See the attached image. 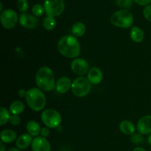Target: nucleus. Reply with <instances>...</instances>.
<instances>
[{
  "instance_id": "nucleus-12",
  "label": "nucleus",
  "mask_w": 151,
  "mask_h": 151,
  "mask_svg": "<svg viewBox=\"0 0 151 151\" xmlns=\"http://www.w3.org/2000/svg\"><path fill=\"white\" fill-rule=\"evenodd\" d=\"M32 151H50L51 145L45 137H37L32 140Z\"/></svg>"
},
{
  "instance_id": "nucleus-4",
  "label": "nucleus",
  "mask_w": 151,
  "mask_h": 151,
  "mask_svg": "<svg viewBox=\"0 0 151 151\" xmlns=\"http://www.w3.org/2000/svg\"><path fill=\"white\" fill-rule=\"evenodd\" d=\"M110 21L114 26L127 29L131 27L134 23V16L128 10H120L112 14Z\"/></svg>"
},
{
  "instance_id": "nucleus-15",
  "label": "nucleus",
  "mask_w": 151,
  "mask_h": 151,
  "mask_svg": "<svg viewBox=\"0 0 151 151\" xmlns=\"http://www.w3.org/2000/svg\"><path fill=\"white\" fill-rule=\"evenodd\" d=\"M32 136L29 134H24L19 136L16 141V145L19 150H24L27 148L32 142Z\"/></svg>"
},
{
  "instance_id": "nucleus-14",
  "label": "nucleus",
  "mask_w": 151,
  "mask_h": 151,
  "mask_svg": "<svg viewBox=\"0 0 151 151\" xmlns=\"http://www.w3.org/2000/svg\"><path fill=\"white\" fill-rule=\"evenodd\" d=\"M103 72L99 68L93 67L88 71L87 78H88V81L91 84L97 85V84L100 83V82L103 80Z\"/></svg>"
},
{
  "instance_id": "nucleus-26",
  "label": "nucleus",
  "mask_w": 151,
  "mask_h": 151,
  "mask_svg": "<svg viewBox=\"0 0 151 151\" xmlns=\"http://www.w3.org/2000/svg\"><path fill=\"white\" fill-rule=\"evenodd\" d=\"M116 5L123 8H128L132 5L133 0H114Z\"/></svg>"
},
{
  "instance_id": "nucleus-25",
  "label": "nucleus",
  "mask_w": 151,
  "mask_h": 151,
  "mask_svg": "<svg viewBox=\"0 0 151 151\" xmlns=\"http://www.w3.org/2000/svg\"><path fill=\"white\" fill-rule=\"evenodd\" d=\"M17 7L20 12L23 13H25L29 7V3H28L27 0H18Z\"/></svg>"
},
{
  "instance_id": "nucleus-13",
  "label": "nucleus",
  "mask_w": 151,
  "mask_h": 151,
  "mask_svg": "<svg viewBox=\"0 0 151 151\" xmlns=\"http://www.w3.org/2000/svg\"><path fill=\"white\" fill-rule=\"evenodd\" d=\"M72 82L68 77H62L59 78L55 84V88L60 94H65L72 88Z\"/></svg>"
},
{
  "instance_id": "nucleus-30",
  "label": "nucleus",
  "mask_w": 151,
  "mask_h": 151,
  "mask_svg": "<svg viewBox=\"0 0 151 151\" xmlns=\"http://www.w3.org/2000/svg\"><path fill=\"white\" fill-rule=\"evenodd\" d=\"M50 130H49V128H47V127H45V128H43L42 129H41V137H47L49 135H50Z\"/></svg>"
},
{
  "instance_id": "nucleus-1",
  "label": "nucleus",
  "mask_w": 151,
  "mask_h": 151,
  "mask_svg": "<svg viewBox=\"0 0 151 151\" xmlns=\"http://www.w3.org/2000/svg\"><path fill=\"white\" fill-rule=\"evenodd\" d=\"M58 50L64 57L75 58L80 55L81 46L77 37L68 35L62 37L58 43Z\"/></svg>"
},
{
  "instance_id": "nucleus-17",
  "label": "nucleus",
  "mask_w": 151,
  "mask_h": 151,
  "mask_svg": "<svg viewBox=\"0 0 151 151\" xmlns=\"http://www.w3.org/2000/svg\"><path fill=\"white\" fill-rule=\"evenodd\" d=\"M130 36L134 42L140 43L145 38V34L142 29L137 26L133 27L130 31Z\"/></svg>"
},
{
  "instance_id": "nucleus-35",
  "label": "nucleus",
  "mask_w": 151,
  "mask_h": 151,
  "mask_svg": "<svg viewBox=\"0 0 151 151\" xmlns=\"http://www.w3.org/2000/svg\"><path fill=\"white\" fill-rule=\"evenodd\" d=\"M147 142L149 143L150 145H151V134L148 136V137H147Z\"/></svg>"
},
{
  "instance_id": "nucleus-28",
  "label": "nucleus",
  "mask_w": 151,
  "mask_h": 151,
  "mask_svg": "<svg viewBox=\"0 0 151 151\" xmlns=\"http://www.w3.org/2000/svg\"><path fill=\"white\" fill-rule=\"evenodd\" d=\"M143 15L147 21L151 22V4L146 6L143 10Z\"/></svg>"
},
{
  "instance_id": "nucleus-7",
  "label": "nucleus",
  "mask_w": 151,
  "mask_h": 151,
  "mask_svg": "<svg viewBox=\"0 0 151 151\" xmlns=\"http://www.w3.org/2000/svg\"><path fill=\"white\" fill-rule=\"evenodd\" d=\"M44 7L47 16H59L64 10V0H44Z\"/></svg>"
},
{
  "instance_id": "nucleus-6",
  "label": "nucleus",
  "mask_w": 151,
  "mask_h": 151,
  "mask_svg": "<svg viewBox=\"0 0 151 151\" xmlns=\"http://www.w3.org/2000/svg\"><path fill=\"white\" fill-rule=\"evenodd\" d=\"M71 88L74 95L78 97H83L86 96L90 92L91 83L89 82L88 78L85 77H79L72 82Z\"/></svg>"
},
{
  "instance_id": "nucleus-34",
  "label": "nucleus",
  "mask_w": 151,
  "mask_h": 151,
  "mask_svg": "<svg viewBox=\"0 0 151 151\" xmlns=\"http://www.w3.org/2000/svg\"><path fill=\"white\" fill-rule=\"evenodd\" d=\"M133 151H146L145 150L144 148H142V147H136V148H134V150H133Z\"/></svg>"
},
{
  "instance_id": "nucleus-24",
  "label": "nucleus",
  "mask_w": 151,
  "mask_h": 151,
  "mask_svg": "<svg viewBox=\"0 0 151 151\" xmlns=\"http://www.w3.org/2000/svg\"><path fill=\"white\" fill-rule=\"evenodd\" d=\"M44 11H45V10H44V7L40 4H35V5H34L32 8V13L35 16H42Z\"/></svg>"
},
{
  "instance_id": "nucleus-21",
  "label": "nucleus",
  "mask_w": 151,
  "mask_h": 151,
  "mask_svg": "<svg viewBox=\"0 0 151 151\" xmlns=\"http://www.w3.org/2000/svg\"><path fill=\"white\" fill-rule=\"evenodd\" d=\"M85 24L82 22H75L72 27V32L75 37H81L85 34L86 32Z\"/></svg>"
},
{
  "instance_id": "nucleus-5",
  "label": "nucleus",
  "mask_w": 151,
  "mask_h": 151,
  "mask_svg": "<svg viewBox=\"0 0 151 151\" xmlns=\"http://www.w3.org/2000/svg\"><path fill=\"white\" fill-rule=\"evenodd\" d=\"M41 119L43 123L49 128H56L61 123V115L58 111L52 109L44 110L41 113Z\"/></svg>"
},
{
  "instance_id": "nucleus-2",
  "label": "nucleus",
  "mask_w": 151,
  "mask_h": 151,
  "mask_svg": "<svg viewBox=\"0 0 151 151\" xmlns=\"http://www.w3.org/2000/svg\"><path fill=\"white\" fill-rule=\"evenodd\" d=\"M35 83L39 89L44 91H51L55 88L54 73L50 68L43 66L35 75Z\"/></svg>"
},
{
  "instance_id": "nucleus-33",
  "label": "nucleus",
  "mask_w": 151,
  "mask_h": 151,
  "mask_svg": "<svg viewBox=\"0 0 151 151\" xmlns=\"http://www.w3.org/2000/svg\"><path fill=\"white\" fill-rule=\"evenodd\" d=\"M0 148H1V151H6L5 150V147L4 145V143L3 142H0Z\"/></svg>"
},
{
  "instance_id": "nucleus-31",
  "label": "nucleus",
  "mask_w": 151,
  "mask_h": 151,
  "mask_svg": "<svg viewBox=\"0 0 151 151\" xmlns=\"http://www.w3.org/2000/svg\"><path fill=\"white\" fill-rule=\"evenodd\" d=\"M137 4L139 5H149V4L151 2V0H134Z\"/></svg>"
},
{
  "instance_id": "nucleus-8",
  "label": "nucleus",
  "mask_w": 151,
  "mask_h": 151,
  "mask_svg": "<svg viewBox=\"0 0 151 151\" xmlns=\"http://www.w3.org/2000/svg\"><path fill=\"white\" fill-rule=\"evenodd\" d=\"M0 20L1 24L5 29H13L18 22L17 13L12 9H7L1 12Z\"/></svg>"
},
{
  "instance_id": "nucleus-18",
  "label": "nucleus",
  "mask_w": 151,
  "mask_h": 151,
  "mask_svg": "<svg viewBox=\"0 0 151 151\" xmlns=\"http://www.w3.org/2000/svg\"><path fill=\"white\" fill-rule=\"evenodd\" d=\"M26 128L28 134H29V135L32 136V137H37L39 134H41V126H40L39 124L37 122H35V121H29V122L27 123Z\"/></svg>"
},
{
  "instance_id": "nucleus-29",
  "label": "nucleus",
  "mask_w": 151,
  "mask_h": 151,
  "mask_svg": "<svg viewBox=\"0 0 151 151\" xmlns=\"http://www.w3.org/2000/svg\"><path fill=\"white\" fill-rule=\"evenodd\" d=\"M10 123L13 125H18L21 123V118L19 115H12L10 119Z\"/></svg>"
},
{
  "instance_id": "nucleus-10",
  "label": "nucleus",
  "mask_w": 151,
  "mask_h": 151,
  "mask_svg": "<svg viewBox=\"0 0 151 151\" xmlns=\"http://www.w3.org/2000/svg\"><path fill=\"white\" fill-rule=\"evenodd\" d=\"M19 23L23 27L29 29H33L38 25V20L35 16L29 13H24L19 17Z\"/></svg>"
},
{
  "instance_id": "nucleus-27",
  "label": "nucleus",
  "mask_w": 151,
  "mask_h": 151,
  "mask_svg": "<svg viewBox=\"0 0 151 151\" xmlns=\"http://www.w3.org/2000/svg\"><path fill=\"white\" fill-rule=\"evenodd\" d=\"M131 140L134 144L139 145L141 144V143H143V142H144V137L139 133V134H134L131 136Z\"/></svg>"
},
{
  "instance_id": "nucleus-36",
  "label": "nucleus",
  "mask_w": 151,
  "mask_h": 151,
  "mask_svg": "<svg viewBox=\"0 0 151 151\" xmlns=\"http://www.w3.org/2000/svg\"><path fill=\"white\" fill-rule=\"evenodd\" d=\"M7 151H20L19 148H16V147H13V148H10V150H8Z\"/></svg>"
},
{
  "instance_id": "nucleus-32",
  "label": "nucleus",
  "mask_w": 151,
  "mask_h": 151,
  "mask_svg": "<svg viewBox=\"0 0 151 151\" xmlns=\"http://www.w3.org/2000/svg\"><path fill=\"white\" fill-rule=\"evenodd\" d=\"M26 94H27V91H25V90L24 89H20L19 90V91H18V95H19L20 97H26Z\"/></svg>"
},
{
  "instance_id": "nucleus-3",
  "label": "nucleus",
  "mask_w": 151,
  "mask_h": 151,
  "mask_svg": "<svg viewBox=\"0 0 151 151\" xmlns=\"http://www.w3.org/2000/svg\"><path fill=\"white\" fill-rule=\"evenodd\" d=\"M25 98L28 106L35 111H40L45 107L46 96L39 88H32L27 90Z\"/></svg>"
},
{
  "instance_id": "nucleus-11",
  "label": "nucleus",
  "mask_w": 151,
  "mask_h": 151,
  "mask_svg": "<svg viewBox=\"0 0 151 151\" xmlns=\"http://www.w3.org/2000/svg\"><path fill=\"white\" fill-rule=\"evenodd\" d=\"M137 129L142 135L151 134V115H146L140 118L137 125Z\"/></svg>"
},
{
  "instance_id": "nucleus-20",
  "label": "nucleus",
  "mask_w": 151,
  "mask_h": 151,
  "mask_svg": "<svg viewBox=\"0 0 151 151\" xmlns=\"http://www.w3.org/2000/svg\"><path fill=\"white\" fill-rule=\"evenodd\" d=\"M24 110V104L21 100H16L10 104V111L13 115H19L22 114Z\"/></svg>"
},
{
  "instance_id": "nucleus-22",
  "label": "nucleus",
  "mask_w": 151,
  "mask_h": 151,
  "mask_svg": "<svg viewBox=\"0 0 151 151\" xmlns=\"http://www.w3.org/2000/svg\"><path fill=\"white\" fill-rule=\"evenodd\" d=\"M11 116L12 115L10 111L7 110L6 108L1 107L0 109V125L3 126L8 122H10Z\"/></svg>"
},
{
  "instance_id": "nucleus-19",
  "label": "nucleus",
  "mask_w": 151,
  "mask_h": 151,
  "mask_svg": "<svg viewBox=\"0 0 151 151\" xmlns=\"http://www.w3.org/2000/svg\"><path fill=\"white\" fill-rule=\"evenodd\" d=\"M119 130L125 135H132L135 132V126L131 121L123 120L119 124Z\"/></svg>"
},
{
  "instance_id": "nucleus-16",
  "label": "nucleus",
  "mask_w": 151,
  "mask_h": 151,
  "mask_svg": "<svg viewBox=\"0 0 151 151\" xmlns=\"http://www.w3.org/2000/svg\"><path fill=\"white\" fill-rule=\"evenodd\" d=\"M1 142L5 144L12 143L17 139V134L14 131L10 129L3 130L0 134Z\"/></svg>"
},
{
  "instance_id": "nucleus-23",
  "label": "nucleus",
  "mask_w": 151,
  "mask_h": 151,
  "mask_svg": "<svg viewBox=\"0 0 151 151\" xmlns=\"http://www.w3.org/2000/svg\"><path fill=\"white\" fill-rule=\"evenodd\" d=\"M43 26H44V29H47V30H52L56 26V20L55 17L47 16L43 20Z\"/></svg>"
},
{
  "instance_id": "nucleus-9",
  "label": "nucleus",
  "mask_w": 151,
  "mask_h": 151,
  "mask_svg": "<svg viewBox=\"0 0 151 151\" xmlns=\"http://www.w3.org/2000/svg\"><path fill=\"white\" fill-rule=\"evenodd\" d=\"M89 64L83 58H75L71 63V69L78 75H83L88 72Z\"/></svg>"
}]
</instances>
